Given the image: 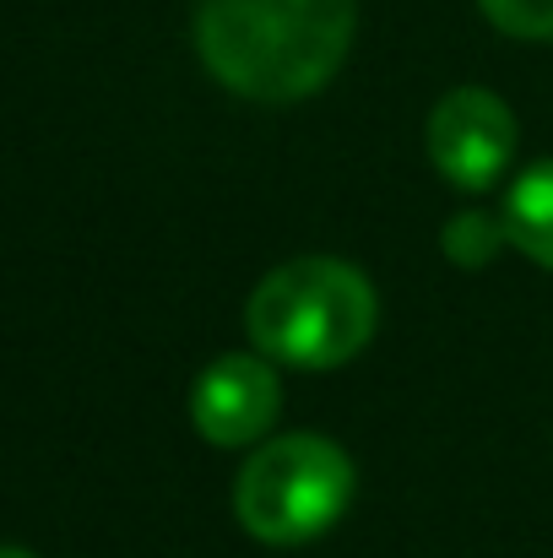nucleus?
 Masks as SVG:
<instances>
[{
  "label": "nucleus",
  "instance_id": "f257e3e1",
  "mask_svg": "<svg viewBox=\"0 0 553 558\" xmlns=\"http://www.w3.org/2000/svg\"><path fill=\"white\" fill-rule=\"evenodd\" d=\"M353 27V0H201L195 54L239 98L299 104L342 71Z\"/></svg>",
  "mask_w": 553,
  "mask_h": 558
},
{
  "label": "nucleus",
  "instance_id": "f03ea898",
  "mask_svg": "<svg viewBox=\"0 0 553 558\" xmlns=\"http://www.w3.org/2000/svg\"><path fill=\"white\" fill-rule=\"evenodd\" d=\"M380 326V299L359 266L337 255L282 260L244 304L255 353L293 369H337L359 359Z\"/></svg>",
  "mask_w": 553,
  "mask_h": 558
},
{
  "label": "nucleus",
  "instance_id": "7ed1b4c3",
  "mask_svg": "<svg viewBox=\"0 0 553 558\" xmlns=\"http://www.w3.org/2000/svg\"><path fill=\"white\" fill-rule=\"evenodd\" d=\"M348 505H353V461L326 434L266 439L233 483L239 526L272 548L321 537L326 526L342 521Z\"/></svg>",
  "mask_w": 553,
  "mask_h": 558
},
{
  "label": "nucleus",
  "instance_id": "20e7f679",
  "mask_svg": "<svg viewBox=\"0 0 553 558\" xmlns=\"http://www.w3.org/2000/svg\"><path fill=\"white\" fill-rule=\"evenodd\" d=\"M429 158L456 190H489L516 158V114L489 87H456L429 114Z\"/></svg>",
  "mask_w": 553,
  "mask_h": 558
},
{
  "label": "nucleus",
  "instance_id": "39448f33",
  "mask_svg": "<svg viewBox=\"0 0 553 558\" xmlns=\"http://www.w3.org/2000/svg\"><path fill=\"white\" fill-rule=\"evenodd\" d=\"M282 412V379L266 353H223L190 390V423L206 445H255Z\"/></svg>",
  "mask_w": 553,
  "mask_h": 558
},
{
  "label": "nucleus",
  "instance_id": "423d86ee",
  "mask_svg": "<svg viewBox=\"0 0 553 558\" xmlns=\"http://www.w3.org/2000/svg\"><path fill=\"white\" fill-rule=\"evenodd\" d=\"M500 217H505L510 244H516L527 260H538V266L553 271V158L532 163V169L510 185Z\"/></svg>",
  "mask_w": 553,
  "mask_h": 558
},
{
  "label": "nucleus",
  "instance_id": "0eeeda50",
  "mask_svg": "<svg viewBox=\"0 0 553 558\" xmlns=\"http://www.w3.org/2000/svg\"><path fill=\"white\" fill-rule=\"evenodd\" d=\"M445 255L456 260V266H489L505 244H510V233H505V217H489V211H456L450 222H445Z\"/></svg>",
  "mask_w": 553,
  "mask_h": 558
},
{
  "label": "nucleus",
  "instance_id": "6e6552de",
  "mask_svg": "<svg viewBox=\"0 0 553 558\" xmlns=\"http://www.w3.org/2000/svg\"><path fill=\"white\" fill-rule=\"evenodd\" d=\"M483 16L510 38H553V0H478Z\"/></svg>",
  "mask_w": 553,
  "mask_h": 558
},
{
  "label": "nucleus",
  "instance_id": "1a4fd4ad",
  "mask_svg": "<svg viewBox=\"0 0 553 558\" xmlns=\"http://www.w3.org/2000/svg\"><path fill=\"white\" fill-rule=\"evenodd\" d=\"M0 558H33V554H27V548H5V543H0Z\"/></svg>",
  "mask_w": 553,
  "mask_h": 558
}]
</instances>
